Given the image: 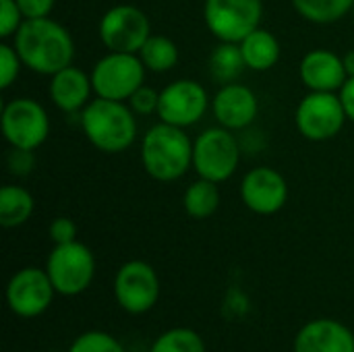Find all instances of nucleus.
<instances>
[{
	"instance_id": "39448f33",
	"label": "nucleus",
	"mask_w": 354,
	"mask_h": 352,
	"mask_svg": "<svg viewBox=\"0 0 354 352\" xmlns=\"http://www.w3.org/2000/svg\"><path fill=\"white\" fill-rule=\"evenodd\" d=\"M145 64L135 54L110 52L91 71V85L97 98L124 102L145 81Z\"/></svg>"
},
{
	"instance_id": "5701e85b",
	"label": "nucleus",
	"mask_w": 354,
	"mask_h": 352,
	"mask_svg": "<svg viewBox=\"0 0 354 352\" xmlns=\"http://www.w3.org/2000/svg\"><path fill=\"white\" fill-rule=\"evenodd\" d=\"M297 12L317 25H328L340 21L348 10H353L354 0H292Z\"/></svg>"
},
{
	"instance_id": "0eeeda50",
	"label": "nucleus",
	"mask_w": 354,
	"mask_h": 352,
	"mask_svg": "<svg viewBox=\"0 0 354 352\" xmlns=\"http://www.w3.org/2000/svg\"><path fill=\"white\" fill-rule=\"evenodd\" d=\"M263 15L261 0H205L203 17L207 29L220 39L241 44L259 27Z\"/></svg>"
},
{
	"instance_id": "412c9836",
	"label": "nucleus",
	"mask_w": 354,
	"mask_h": 352,
	"mask_svg": "<svg viewBox=\"0 0 354 352\" xmlns=\"http://www.w3.org/2000/svg\"><path fill=\"white\" fill-rule=\"evenodd\" d=\"M183 205H185V212L195 220H205V218L214 216L218 205H220L218 183H212L207 178H199L197 183H193L187 189Z\"/></svg>"
},
{
	"instance_id": "dca6fc26",
	"label": "nucleus",
	"mask_w": 354,
	"mask_h": 352,
	"mask_svg": "<svg viewBox=\"0 0 354 352\" xmlns=\"http://www.w3.org/2000/svg\"><path fill=\"white\" fill-rule=\"evenodd\" d=\"M257 98L245 85L226 83L214 98V114L224 129H245L257 118Z\"/></svg>"
},
{
	"instance_id": "473e14b6",
	"label": "nucleus",
	"mask_w": 354,
	"mask_h": 352,
	"mask_svg": "<svg viewBox=\"0 0 354 352\" xmlns=\"http://www.w3.org/2000/svg\"><path fill=\"white\" fill-rule=\"evenodd\" d=\"M340 100H342V106L346 110V116L348 120L354 122V77H348L346 83L342 85L340 89Z\"/></svg>"
},
{
	"instance_id": "9d476101",
	"label": "nucleus",
	"mask_w": 354,
	"mask_h": 352,
	"mask_svg": "<svg viewBox=\"0 0 354 352\" xmlns=\"http://www.w3.org/2000/svg\"><path fill=\"white\" fill-rule=\"evenodd\" d=\"M151 35L147 15L131 4L110 8L100 21V39L110 52L135 54Z\"/></svg>"
},
{
	"instance_id": "f8f14e48",
	"label": "nucleus",
	"mask_w": 354,
	"mask_h": 352,
	"mask_svg": "<svg viewBox=\"0 0 354 352\" xmlns=\"http://www.w3.org/2000/svg\"><path fill=\"white\" fill-rule=\"evenodd\" d=\"M56 288L46 270L37 268H23L19 270L6 286V303L8 309L25 319L37 317L46 313L52 305Z\"/></svg>"
},
{
	"instance_id": "2f4dec72",
	"label": "nucleus",
	"mask_w": 354,
	"mask_h": 352,
	"mask_svg": "<svg viewBox=\"0 0 354 352\" xmlns=\"http://www.w3.org/2000/svg\"><path fill=\"white\" fill-rule=\"evenodd\" d=\"M8 168L12 174L23 176L33 168V156L29 149H17L12 147V151L8 154Z\"/></svg>"
},
{
	"instance_id": "20e7f679",
	"label": "nucleus",
	"mask_w": 354,
	"mask_h": 352,
	"mask_svg": "<svg viewBox=\"0 0 354 352\" xmlns=\"http://www.w3.org/2000/svg\"><path fill=\"white\" fill-rule=\"evenodd\" d=\"M46 272L58 295L77 297L89 288L95 276V259L83 243L54 245L46 261Z\"/></svg>"
},
{
	"instance_id": "c85d7f7f",
	"label": "nucleus",
	"mask_w": 354,
	"mask_h": 352,
	"mask_svg": "<svg viewBox=\"0 0 354 352\" xmlns=\"http://www.w3.org/2000/svg\"><path fill=\"white\" fill-rule=\"evenodd\" d=\"M129 104L133 108V112L141 114V116H147V114H153L158 112V104H160V93L153 91L151 87H145L141 85L131 98H129Z\"/></svg>"
},
{
	"instance_id": "7ed1b4c3",
	"label": "nucleus",
	"mask_w": 354,
	"mask_h": 352,
	"mask_svg": "<svg viewBox=\"0 0 354 352\" xmlns=\"http://www.w3.org/2000/svg\"><path fill=\"white\" fill-rule=\"evenodd\" d=\"M81 127L89 143L106 154H120L129 149L137 137L133 108L106 98H97L83 108Z\"/></svg>"
},
{
	"instance_id": "a211bd4d",
	"label": "nucleus",
	"mask_w": 354,
	"mask_h": 352,
	"mask_svg": "<svg viewBox=\"0 0 354 352\" xmlns=\"http://www.w3.org/2000/svg\"><path fill=\"white\" fill-rule=\"evenodd\" d=\"M93 91L91 77L73 64L52 75L50 81V98L62 112H77L89 104V93Z\"/></svg>"
},
{
	"instance_id": "6ab92c4d",
	"label": "nucleus",
	"mask_w": 354,
	"mask_h": 352,
	"mask_svg": "<svg viewBox=\"0 0 354 352\" xmlns=\"http://www.w3.org/2000/svg\"><path fill=\"white\" fill-rule=\"evenodd\" d=\"M239 46H241L245 64L253 71H268L280 60V44L276 35L266 29L257 27Z\"/></svg>"
},
{
	"instance_id": "1a4fd4ad",
	"label": "nucleus",
	"mask_w": 354,
	"mask_h": 352,
	"mask_svg": "<svg viewBox=\"0 0 354 352\" xmlns=\"http://www.w3.org/2000/svg\"><path fill=\"white\" fill-rule=\"evenodd\" d=\"M346 118L342 100L334 91H311L297 108V127L309 141H328L336 137Z\"/></svg>"
},
{
	"instance_id": "72a5a7b5",
	"label": "nucleus",
	"mask_w": 354,
	"mask_h": 352,
	"mask_svg": "<svg viewBox=\"0 0 354 352\" xmlns=\"http://www.w3.org/2000/svg\"><path fill=\"white\" fill-rule=\"evenodd\" d=\"M342 60H344V68H346L348 77H354V50L353 52H348Z\"/></svg>"
},
{
	"instance_id": "cd10ccee",
	"label": "nucleus",
	"mask_w": 354,
	"mask_h": 352,
	"mask_svg": "<svg viewBox=\"0 0 354 352\" xmlns=\"http://www.w3.org/2000/svg\"><path fill=\"white\" fill-rule=\"evenodd\" d=\"M25 21L17 0H0V37H10L17 33Z\"/></svg>"
},
{
	"instance_id": "bb28decb",
	"label": "nucleus",
	"mask_w": 354,
	"mask_h": 352,
	"mask_svg": "<svg viewBox=\"0 0 354 352\" xmlns=\"http://www.w3.org/2000/svg\"><path fill=\"white\" fill-rule=\"evenodd\" d=\"M21 58L15 50V46H8V44H2L0 46V87L6 89L10 87L17 77H19V71H21Z\"/></svg>"
},
{
	"instance_id": "aec40b11",
	"label": "nucleus",
	"mask_w": 354,
	"mask_h": 352,
	"mask_svg": "<svg viewBox=\"0 0 354 352\" xmlns=\"http://www.w3.org/2000/svg\"><path fill=\"white\" fill-rule=\"evenodd\" d=\"M35 210L33 195L17 185H6L0 189V224L4 228H17L25 224Z\"/></svg>"
},
{
	"instance_id": "f3484780",
	"label": "nucleus",
	"mask_w": 354,
	"mask_h": 352,
	"mask_svg": "<svg viewBox=\"0 0 354 352\" xmlns=\"http://www.w3.org/2000/svg\"><path fill=\"white\" fill-rule=\"evenodd\" d=\"M299 73L311 91H338L348 79L344 60L330 50H311L305 54Z\"/></svg>"
},
{
	"instance_id": "9b49d317",
	"label": "nucleus",
	"mask_w": 354,
	"mask_h": 352,
	"mask_svg": "<svg viewBox=\"0 0 354 352\" xmlns=\"http://www.w3.org/2000/svg\"><path fill=\"white\" fill-rule=\"evenodd\" d=\"M114 297L127 313H147L160 297V280L156 270L141 259L127 261L114 278Z\"/></svg>"
},
{
	"instance_id": "f704fd0d",
	"label": "nucleus",
	"mask_w": 354,
	"mask_h": 352,
	"mask_svg": "<svg viewBox=\"0 0 354 352\" xmlns=\"http://www.w3.org/2000/svg\"><path fill=\"white\" fill-rule=\"evenodd\" d=\"M353 17H354V6H353Z\"/></svg>"
},
{
	"instance_id": "a878e982",
	"label": "nucleus",
	"mask_w": 354,
	"mask_h": 352,
	"mask_svg": "<svg viewBox=\"0 0 354 352\" xmlns=\"http://www.w3.org/2000/svg\"><path fill=\"white\" fill-rule=\"evenodd\" d=\"M68 352H127L124 346L106 332H85L77 336Z\"/></svg>"
},
{
	"instance_id": "393cba45",
	"label": "nucleus",
	"mask_w": 354,
	"mask_h": 352,
	"mask_svg": "<svg viewBox=\"0 0 354 352\" xmlns=\"http://www.w3.org/2000/svg\"><path fill=\"white\" fill-rule=\"evenodd\" d=\"M149 352H207L203 338L189 328H172L156 338Z\"/></svg>"
},
{
	"instance_id": "7c9ffc66",
	"label": "nucleus",
	"mask_w": 354,
	"mask_h": 352,
	"mask_svg": "<svg viewBox=\"0 0 354 352\" xmlns=\"http://www.w3.org/2000/svg\"><path fill=\"white\" fill-rule=\"evenodd\" d=\"M25 19H44L52 12L54 0H17Z\"/></svg>"
},
{
	"instance_id": "2eb2a0df",
	"label": "nucleus",
	"mask_w": 354,
	"mask_h": 352,
	"mask_svg": "<svg viewBox=\"0 0 354 352\" xmlns=\"http://www.w3.org/2000/svg\"><path fill=\"white\" fill-rule=\"evenodd\" d=\"M295 352H354V334L342 322L313 319L299 330Z\"/></svg>"
},
{
	"instance_id": "423d86ee",
	"label": "nucleus",
	"mask_w": 354,
	"mask_h": 352,
	"mask_svg": "<svg viewBox=\"0 0 354 352\" xmlns=\"http://www.w3.org/2000/svg\"><path fill=\"white\" fill-rule=\"evenodd\" d=\"M241 149L230 129L218 127L203 131L193 143V168L199 178L212 183L228 180L239 166Z\"/></svg>"
},
{
	"instance_id": "f257e3e1",
	"label": "nucleus",
	"mask_w": 354,
	"mask_h": 352,
	"mask_svg": "<svg viewBox=\"0 0 354 352\" xmlns=\"http://www.w3.org/2000/svg\"><path fill=\"white\" fill-rule=\"evenodd\" d=\"M15 50L27 68L50 77L71 66L75 56L71 33L48 17L25 19L15 33Z\"/></svg>"
},
{
	"instance_id": "b1692460",
	"label": "nucleus",
	"mask_w": 354,
	"mask_h": 352,
	"mask_svg": "<svg viewBox=\"0 0 354 352\" xmlns=\"http://www.w3.org/2000/svg\"><path fill=\"white\" fill-rule=\"evenodd\" d=\"M209 64H212V75L224 83H232V79H236L241 75L243 66H247L241 46L230 44V41H222V46H218L214 50Z\"/></svg>"
},
{
	"instance_id": "4be33fe9",
	"label": "nucleus",
	"mask_w": 354,
	"mask_h": 352,
	"mask_svg": "<svg viewBox=\"0 0 354 352\" xmlns=\"http://www.w3.org/2000/svg\"><path fill=\"white\" fill-rule=\"evenodd\" d=\"M139 58L151 73H166L178 62V48L166 35H149V39L139 50Z\"/></svg>"
},
{
	"instance_id": "ddd939ff",
	"label": "nucleus",
	"mask_w": 354,
	"mask_h": 352,
	"mask_svg": "<svg viewBox=\"0 0 354 352\" xmlns=\"http://www.w3.org/2000/svg\"><path fill=\"white\" fill-rule=\"evenodd\" d=\"M207 102V93L197 81L180 79L160 91L158 116L162 122L185 129L195 124L205 114Z\"/></svg>"
},
{
	"instance_id": "4468645a",
	"label": "nucleus",
	"mask_w": 354,
	"mask_h": 352,
	"mask_svg": "<svg viewBox=\"0 0 354 352\" xmlns=\"http://www.w3.org/2000/svg\"><path fill=\"white\" fill-rule=\"evenodd\" d=\"M243 203L261 216H272L280 212L288 199V185L284 176L274 168H253L241 185Z\"/></svg>"
},
{
	"instance_id": "c756f323",
	"label": "nucleus",
	"mask_w": 354,
	"mask_h": 352,
	"mask_svg": "<svg viewBox=\"0 0 354 352\" xmlns=\"http://www.w3.org/2000/svg\"><path fill=\"white\" fill-rule=\"evenodd\" d=\"M50 239L54 245H64L77 241V226L71 218H56L50 224Z\"/></svg>"
},
{
	"instance_id": "6e6552de",
	"label": "nucleus",
	"mask_w": 354,
	"mask_h": 352,
	"mask_svg": "<svg viewBox=\"0 0 354 352\" xmlns=\"http://www.w3.org/2000/svg\"><path fill=\"white\" fill-rule=\"evenodd\" d=\"M4 139L17 149H37L50 133V118L41 104L29 98H15L2 110Z\"/></svg>"
},
{
	"instance_id": "f03ea898",
	"label": "nucleus",
	"mask_w": 354,
	"mask_h": 352,
	"mask_svg": "<svg viewBox=\"0 0 354 352\" xmlns=\"http://www.w3.org/2000/svg\"><path fill=\"white\" fill-rule=\"evenodd\" d=\"M141 162L151 178L162 183L176 180L193 164V143L180 127L160 122L141 141Z\"/></svg>"
}]
</instances>
